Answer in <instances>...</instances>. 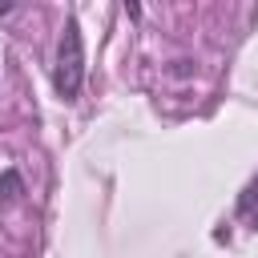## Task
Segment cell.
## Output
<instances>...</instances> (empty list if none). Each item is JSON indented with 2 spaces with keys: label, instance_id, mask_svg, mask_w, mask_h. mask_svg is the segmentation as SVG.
I'll list each match as a JSON object with an SVG mask.
<instances>
[{
  "label": "cell",
  "instance_id": "6da1fadb",
  "mask_svg": "<svg viewBox=\"0 0 258 258\" xmlns=\"http://www.w3.org/2000/svg\"><path fill=\"white\" fill-rule=\"evenodd\" d=\"M85 85V44H81V24L77 16L64 20L60 44H56V64H52V89L60 101H77Z\"/></svg>",
  "mask_w": 258,
  "mask_h": 258
},
{
  "label": "cell",
  "instance_id": "7a4b0ae2",
  "mask_svg": "<svg viewBox=\"0 0 258 258\" xmlns=\"http://www.w3.org/2000/svg\"><path fill=\"white\" fill-rule=\"evenodd\" d=\"M238 214H242V218H250V222L258 226V177L242 189V198H238Z\"/></svg>",
  "mask_w": 258,
  "mask_h": 258
},
{
  "label": "cell",
  "instance_id": "3957f363",
  "mask_svg": "<svg viewBox=\"0 0 258 258\" xmlns=\"http://www.w3.org/2000/svg\"><path fill=\"white\" fill-rule=\"evenodd\" d=\"M16 194H24V181H20L16 169H4V177H0V198H16Z\"/></svg>",
  "mask_w": 258,
  "mask_h": 258
}]
</instances>
